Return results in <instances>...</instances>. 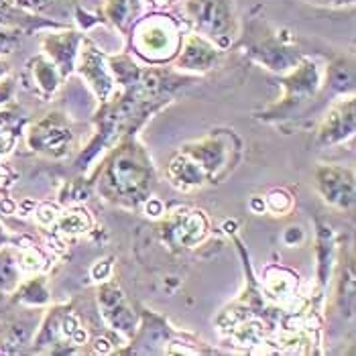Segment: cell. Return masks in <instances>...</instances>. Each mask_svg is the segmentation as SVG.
<instances>
[{
  "label": "cell",
  "mask_w": 356,
  "mask_h": 356,
  "mask_svg": "<svg viewBox=\"0 0 356 356\" xmlns=\"http://www.w3.org/2000/svg\"><path fill=\"white\" fill-rule=\"evenodd\" d=\"M15 94V82L13 80H0V104L8 102Z\"/></svg>",
  "instance_id": "obj_31"
},
{
  "label": "cell",
  "mask_w": 356,
  "mask_h": 356,
  "mask_svg": "<svg viewBox=\"0 0 356 356\" xmlns=\"http://www.w3.org/2000/svg\"><path fill=\"white\" fill-rule=\"evenodd\" d=\"M110 273H112V263H110V259L106 261H98L94 267H92V277L96 279V281H106L110 279Z\"/></svg>",
  "instance_id": "obj_29"
},
{
  "label": "cell",
  "mask_w": 356,
  "mask_h": 356,
  "mask_svg": "<svg viewBox=\"0 0 356 356\" xmlns=\"http://www.w3.org/2000/svg\"><path fill=\"white\" fill-rule=\"evenodd\" d=\"M88 342L80 318L72 305H54L33 336V353H74Z\"/></svg>",
  "instance_id": "obj_7"
},
{
  "label": "cell",
  "mask_w": 356,
  "mask_h": 356,
  "mask_svg": "<svg viewBox=\"0 0 356 356\" xmlns=\"http://www.w3.org/2000/svg\"><path fill=\"white\" fill-rule=\"evenodd\" d=\"M82 78L86 86L94 92L98 104L108 102L110 98L116 94V82L110 74L106 54H102V49L90 41L88 37H83L82 45H80V54L76 61V72Z\"/></svg>",
  "instance_id": "obj_11"
},
{
  "label": "cell",
  "mask_w": 356,
  "mask_h": 356,
  "mask_svg": "<svg viewBox=\"0 0 356 356\" xmlns=\"http://www.w3.org/2000/svg\"><path fill=\"white\" fill-rule=\"evenodd\" d=\"M159 232L161 241L171 250H190L206 241L210 232V222L202 210L177 208L165 214Z\"/></svg>",
  "instance_id": "obj_8"
},
{
  "label": "cell",
  "mask_w": 356,
  "mask_h": 356,
  "mask_svg": "<svg viewBox=\"0 0 356 356\" xmlns=\"http://www.w3.org/2000/svg\"><path fill=\"white\" fill-rule=\"evenodd\" d=\"M179 21L216 43L222 51L230 49L238 35V21L232 0H177Z\"/></svg>",
  "instance_id": "obj_6"
},
{
  "label": "cell",
  "mask_w": 356,
  "mask_h": 356,
  "mask_svg": "<svg viewBox=\"0 0 356 356\" xmlns=\"http://www.w3.org/2000/svg\"><path fill=\"white\" fill-rule=\"evenodd\" d=\"M98 307L106 326L124 338H133L138 328V314L129 303L120 285L112 279L100 281L98 287Z\"/></svg>",
  "instance_id": "obj_12"
},
{
  "label": "cell",
  "mask_w": 356,
  "mask_h": 356,
  "mask_svg": "<svg viewBox=\"0 0 356 356\" xmlns=\"http://www.w3.org/2000/svg\"><path fill=\"white\" fill-rule=\"evenodd\" d=\"M336 302L342 316H355V259L353 254L338 265V296Z\"/></svg>",
  "instance_id": "obj_23"
},
{
  "label": "cell",
  "mask_w": 356,
  "mask_h": 356,
  "mask_svg": "<svg viewBox=\"0 0 356 356\" xmlns=\"http://www.w3.org/2000/svg\"><path fill=\"white\" fill-rule=\"evenodd\" d=\"M316 259H318V269H316V289H318V300H324L326 291L332 281V273L336 267V236L328 222L322 218L316 220Z\"/></svg>",
  "instance_id": "obj_17"
},
{
  "label": "cell",
  "mask_w": 356,
  "mask_h": 356,
  "mask_svg": "<svg viewBox=\"0 0 356 356\" xmlns=\"http://www.w3.org/2000/svg\"><path fill=\"white\" fill-rule=\"evenodd\" d=\"M37 332V322L33 318H19L0 330V353L19 355L31 348L33 336Z\"/></svg>",
  "instance_id": "obj_20"
},
{
  "label": "cell",
  "mask_w": 356,
  "mask_h": 356,
  "mask_svg": "<svg viewBox=\"0 0 356 356\" xmlns=\"http://www.w3.org/2000/svg\"><path fill=\"white\" fill-rule=\"evenodd\" d=\"M222 49L216 43H212L210 39H206L200 33H186L179 54L173 59V67L177 72L184 74H192V76H202L206 72H210L222 57Z\"/></svg>",
  "instance_id": "obj_15"
},
{
  "label": "cell",
  "mask_w": 356,
  "mask_h": 356,
  "mask_svg": "<svg viewBox=\"0 0 356 356\" xmlns=\"http://www.w3.org/2000/svg\"><path fill=\"white\" fill-rule=\"evenodd\" d=\"M283 241H285L289 247H296L298 243H302L303 241V230L300 226H289V228L285 230V234H283Z\"/></svg>",
  "instance_id": "obj_30"
},
{
  "label": "cell",
  "mask_w": 356,
  "mask_h": 356,
  "mask_svg": "<svg viewBox=\"0 0 356 356\" xmlns=\"http://www.w3.org/2000/svg\"><path fill=\"white\" fill-rule=\"evenodd\" d=\"M6 243H10V236L6 234V230H4V226L0 224V248L6 247Z\"/></svg>",
  "instance_id": "obj_34"
},
{
  "label": "cell",
  "mask_w": 356,
  "mask_h": 356,
  "mask_svg": "<svg viewBox=\"0 0 356 356\" xmlns=\"http://www.w3.org/2000/svg\"><path fill=\"white\" fill-rule=\"evenodd\" d=\"M179 151L202 169L208 186H214L224 181L241 163L243 140L232 129H216L206 137L186 143Z\"/></svg>",
  "instance_id": "obj_4"
},
{
  "label": "cell",
  "mask_w": 356,
  "mask_h": 356,
  "mask_svg": "<svg viewBox=\"0 0 356 356\" xmlns=\"http://www.w3.org/2000/svg\"><path fill=\"white\" fill-rule=\"evenodd\" d=\"M279 86L283 96L279 102L259 112L257 118L263 122H283L291 118L298 110L312 102L322 92V67L307 55H303L300 63L287 74L279 76Z\"/></svg>",
  "instance_id": "obj_5"
},
{
  "label": "cell",
  "mask_w": 356,
  "mask_h": 356,
  "mask_svg": "<svg viewBox=\"0 0 356 356\" xmlns=\"http://www.w3.org/2000/svg\"><path fill=\"white\" fill-rule=\"evenodd\" d=\"M82 41V33L76 29H70L67 25L55 27L54 31L45 33L41 39L43 55L54 61V65L59 70L63 80H67L76 72V61H78Z\"/></svg>",
  "instance_id": "obj_16"
},
{
  "label": "cell",
  "mask_w": 356,
  "mask_h": 356,
  "mask_svg": "<svg viewBox=\"0 0 356 356\" xmlns=\"http://www.w3.org/2000/svg\"><path fill=\"white\" fill-rule=\"evenodd\" d=\"M356 100L355 96H340L326 112L316 129V147L330 149L355 137Z\"/></svg>",
  "instance_id": "obj_13"
},
{
  "label": "cell",
  "mask_w": 356,
  "mask_h": 356,
  "mask_svg": "<svg viewBox=\"0 0 356 356\" xmlns=\"http://www.w3.org/2000/svg\"><path fill=\"white\" fill-rule=\"evenodd\" d=\"M74 143V129L65 114L49 112L37 122H33L27 131V145L41 155L61 159L70 153Z\"/></svg>",
  "instance_id": "obj_9"
},
{
  "label": "cell",
  "mask_w": 356,
  "mask_h": 356,
  "mask_svg": "<svg viewBox=\"0 0 356 356\" xmlns=\"http://www.w3.org/2000/svg\"><path fill=\"white\" fill-rule=\"evenodd\" d=\"M27 72L31 76V82L35 83V88L47 98L54 96L57 88L65 82L59 74V70L54 65V61L45 55H37L27 63Z\"/></svg>",
  "instance_id": "obj_22"
},
{
  "label": "cell",
  "mask_w": 356,
  "mask_h": 356,
  "mask_svg": "<svg viewBox=\"0 0 356 356\" xmlns=\"http://www.w3.org/2000/svg\"><path fill=\"white\" fill-rule=\"evenodd\" d=\"M316 192L328 204L340 212H350L356 202L355 169L346 165L322 163L314 171Z\"/></svg>",
  "instance_id": "obj_10"
},
{
  "label": "cell",
  "mask_w": 356,
  "mask_h": 356,
  "mask_svg": "<svg viewBox=\"0 0 356 356\" xmlns=\"http://www.w3.org/2000/svg\"><path fill=\"white\" fill-rule=\"evenodd\" d=\"M17 302L37 307V305H45L49 302V289L43 277H31L23 285L17 287Z\"/></svg>",
  "instance_id": "obj_26"
},
{
  "label": "cell",
  "mask_w": 356,
  "mask_h": 356,
  "mask_svg": "<svg viewBox=\"0 0 356 356\" xmlns=\"http://www.w3.org/2000/svg\"><path fill=\"white\" fill-rule=\"evenodd\" d=\"M263 202H265V210H269L275 216H287L293 210V206H296L293 195L287 192V190H283V188L271 190V192L265 195Z\"/></svg>",
  "instance_id": "obj_27"
},
{
  "label": "cell",
  "mask_w": 356,
  "mask_h": 356,
  "mask_svg": "<svg viewBox=\"0 0 356 356\" xmlns=\"http://www.w3.org/2000/svg\"><path fill=\"white\" fill-rule=\"evenodd\" d=\"M149 2H151L153 10H163V8H167V6L175 4L177 0H149Z\"/></svg>",
  "instance_id": "obj_32"
},
{
  "label": "cell",
  "mask_w": 356,
  "mask_h": 356,
  "mask_svg": "<svg viewBox=\"0 0 356 356\" xmlns=\"http://www.w3.org/2000/svg\"><path fill=\"white\" fill-rule=\"evenodd\" d=\"M322 90H326V94L336 96V98H340V96H355V55L342 54L330 59L326 74L322 76Z\"/></svg>",
  "instance_id": "obj_18"
},
{
  "label": "cell",
  "mask_w": 356,
  "mask_h": 356,
  "mask_svg": "<svg viewBox=\"0 0 356 356\" xmlns=\"http://www.w3.org/2000/svg\"><path fill=\"white\" fill-rule=\"evenodd\" d=\"M177 332L167 324V320L155 312L143 309L138 316V328L131 338V346L116 350L120 355H165L169 342Z\"/></svg>",
  "instance_id": "obj_14"
},
{
  "label": "cell",
  "mask_w": 356,
  "mask_h": 356,
  "mask_svg": "<svg viewBox=\"0 0 356 356\" xmlns=\"http://www.w3.org/2000/svg\"><path fill=\"white\" fill-rule=\"evenodd\" d=\"M312 6H320V8H350L355 6L356 0H300Z\"/></svg>",
  "instance_id": "obj_28"
},
{
  "label": "cell",
  "mask_w": 356,
  "mask_h": 356,
  "mask_svg": "<svg viewBox=\"0 0 356 356\" xmlns=\"http://www.w3.org/2000/svg\"><path fill=\"white\" fill-rule=\"evenodd\" d=\"M8 72H10V65L4 59H0V80H4L8 76Z\"/></svg>",
  "instance_id": "obj_33"
},
{
  "label": "cell",
  "mask_w": 356,
  "mask_h": 356,
  "mask_svg": "<svg viewBox=\"0 0 356 356\" xmlns=\"http://www.w3.org/2000/svg\"><path fill=\"white\" fill-rule=\"evenodd\" d=\"M167 177L171 186L181 192H192V190H200L208 186V179L202 173V169L181 151H177L171 157V161L167 165Z\"/></svg>",
  "instance_id": "obj_19"
},
{
  "label": "cell",
  "mask_w": 356,
  "mask_h": 356,
  "mask_svg": "<svg viewBox=\"0 0 356 356\" xmlns=\"http://www.w3.org/2000/svg\"><path fill=\"white\" fill-rule=\"evenodd\" d=\"M19 254L13 248H0V291H15L21 285Z\"/></svg>",
  "instance_id": "obj_25"
},
{
  "label": "cell",
  "mask_w": 356,
  "mask_h": 356,
  "mask_svg": "<svg viewBox=\"0 0 356 356\" xmlns=\"http://www.w3.org/2000/svg\"><path fill=\"white\" fill-rule=\"evenodd\" d=\"M232 47L241 49L248 59L277 76L293 70L303 57L302 49L296 45L293 35L287 29L271 25L263 17L261 8H254L248 15L243 29H238Z\"/></svg>",
  "instance_id": "obj_2"
},
{
  "label": "cell",
  "mask_w": 356,
  "mask_h": 356,
  "mask_svg": "<svg viewBox=\"0 0 356 356\" xmlns=\"http://www.w3.org/2000/svg\"><path fill=\"white\" fill-rule=\"evenodd\" d=\"M54 226L61 236H80V234H86L92 228V218H90L86 208L74 206V208H67V210L59 212Z\"/></svg>",
  "instance_id": "obj_24"
},
{
  "label": "cell",
  "mask_w": 356,
  "mask_h": 356,
  "mask_svg": "<svg viewBox=\"0 0 356 356\" xmlns=\"http://www.w3.org/2000/svg\"><path fill=\"white\" fill-rule=\"evenodd\" d=\"M143 13V0H102V19H106L122 35Z\"/></svg>",
  "instance_id": "obj_21"
},
{
  "label": "cell",
  "mask_w": 356,
  "mask_h": 356,
  "mask_svg": "<svg viewBox=\"0 0 356 356\" xmlns=\"http://www.w3.org/2000/svg\"><path fill=\"white\" fill-rule=\"evenodd\" d=\"M127 35L137 59L147 65H169L179 54L186 33L184 23L177 17L165 10H153L149 15H140Z\"/></svg>",
  "instance_id": "obj_3"
},
{
  "label": "cell",
  "mask_w": 356,
  "mask_h": 356,
  "mask_svg": "<svg viewBox=\"0 0 356 356\" xmlns=\"http://www.w3.org/2000/svg\"><path fill=\"white\" fill-rule=\"evenodd\" d=\"M92 184L114 206L137 210L147 204L155 184V167L137 133L120 137L110 147Z\"/></svg>",
  "instance_id": "obj_1"
}]
</instances>
